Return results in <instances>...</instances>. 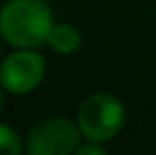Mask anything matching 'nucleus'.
I'll use <instances>...</instances> for the list:
<instances>
[{"instance_id": "1", "label": "nucleus", "mask_w": 156, "mask_h": 155, "mask_svg": "<svg viewBox=\"0 0 156 155\" xmlns=\"http://www.w3.org/2000/svg\"><path fill=\"white\" fill-rule=\"evenodd\" d=\"M53 13L45 0H7L0 9V37L16 49L47 44Z\"/></svg>"}, {"instance_id": "2", "label": "nucleus", "mask_w": 156, "mask_h": 155, "mask_svg": "<svg viewBox=\"0 0 156 155\" xmlns=\"http://www.w3.org/2000/svg\"><path fill=\"white\" fill-rule=\"evenodd\" d=\"M76 124L85 141L104 144L122 131L125 124V106L111 93H94L82 102Z\"/></svg>"}, {"instance_id": "3", "label": "nucleus", "mask_w": 156, "mask_h": 155, "mask_svg": "<svg viewBox=\"0 0 156 155\" xmlns=\"http://www.w3.org/2000/svg\"><path fill=\"white\" fill-rule=\"evenodd\" d=\"M80 128L64 117H51L38 122L26 139L29 155H69L80 146Z\"/></svg>"}, {"instance_id": "4", "label": "nucleus", "mask_w": 156, "mask_h": 155, "mask_svg": "<svg viewBox=\"0 0 156 155\" xmlns=\"http://www.w3.org/2000/svg\"><path fill=\"white\" fill-rule=\"evenodd\" d=\"M45 77V59L35 49H16L0 64V84L13 95L37 89Z\"/></svg>"}, {"instance_id": "5", "label": "nucleus", "mask_w": 156, "mask_h": 155, "mask_svg": "<svg viewBox=\"0 0 156 155\" xmlns=\"http://www.w3.org/2000/svg\"><path fill=\"white\" fill-rule=\"evenodd\" d=\"M47 44L53 51H56L60 55H71L80 47L82 37L75 26H71L67 22H58V24L53 22V26L47 33Z\"/></svg>"}, {"instance_id": "6", "label": "nucleus", "mask_w": 156, "mask_h": 155, "mask_svg": "<svg viewBox=\"0 0 156 155\" xmlns=\"http://www.w3.org/2000/svg\"><path fill=\"white\" fill-rule=\"evenodd\" d=\"M22 152V142L18 133L9 126L0 122V155H18Z\"/></svg>"}, {"instance_id": "7", "label": "nucleus", "mask_w": 156, "mask_h": 155, "mask_svg": "<svg viewBox=\"0 0 156 155\" xmlns=\"http://www.w3.org/2000/svg\"><path fill=\"white\" fill-rule=\"evenodd\" d=\"M76 155H104L105 153V148L102 146V142H91L87 141L85 144H80L76 148Z\"/></svg>"}, {"instance_id": "8", "label": "nucleus", "mask_w": 156, "mask_h": 155, "mask_svg": "<svg viewBox=\"0 0 156 155\" xmlns=\"http://www.w3.org/2000/svg\"><path fill=\"white\" fill-rule=\"evenodd\" d=\"M4 102H5V97H4V86L0 84V112L4 108Z\"/></svg>"}]
</instances>
